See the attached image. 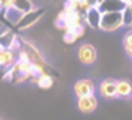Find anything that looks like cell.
I'll list each match as a JSON object with an SVG mask.
<instances>
[{"label": "cell", "instance_id": "6da1fadb", "mask_svg": "<svg viewBox=\"0 0 132 120\" xmlns=\"http://www.w3.org/2000/svg\"><path fill=\"white\" fill-rule=\"evenodd\" d=\"M21 50L27 55V58H28V61L33 64V67H36L42 74H48V76H52V77L56 74L54 68L46 62V59H45V56L42 55V52L36 48V45H33L31 42L22 39V43H21Z\"/></svg>", "mask_w": 132, "mask_h": 120}, {"label": "cell", "instance_id": "7a4b0ae2", "mask_svg": "<svg viewBox=\"0 0 132 120\" xmlns=\"http://www.w3.org/2000/svg\"><path fill=\"white\" fill-rule=\"evenodd\" d=\"M123 27L122 24V12H107L102 13L100 30L101 31H117Z\"/></svg>", "mask_w": 132, "mask_h": 120}, {"label": "cell", "instance_id": "3957f363", "mask_svg": "<svg viewBox=\"0 0 132 120\" xmlns=\"http://www.w3.org/2000/svg\"><path fill=\"white\" fill-rule=\"evenodd\" d=\"M98 58V52L94 45L90 43H83L80 45L77 49V59L80 61V64L83 65H92Z\"/></svg>", "mask_w": 132, "mask_h": 120}, {"label": "cell", "instance_id": "277c9868", "mask_svg": "<svg viewBox=\"0 0 132 120\" xmlns=\"http://www.w3.org/2000/svg\"><path fill=\"white\" fill-rule=\"evenodd\" d=\"M43 13H45V9H42V7H34V9H31L30 12H27V13H24V15H22L21 21L18 22V25H16L15 28H16V30H19V31L30 28V27H33V25L39 21V19L42 18Z\"/></svg>", "mask_w": 132, "mask_h": 120}, {"label": "cell", "instance_id": "5b68a950", "mask_svg": "<svg viewBox=\"0 0 132 120\" xmlns=\"http://www.w3.org/2000/svg\"><path fill=\"white\" fill-rule=\"evenodd\" d=\"M74 95L79 98H83V96H90L95 95V83L90 80V79H80L74 83Z\"/></svg>", "mask_w": 132, "mask_h": 120}, {"label": "cell", "instance_id": "8992f818", "mask_svg": "<svg viewBox=\"0 0 132 120\" xmlns=\"http://www.w3.org/2000/svg\"><path fill=\"white\" fill-rule=\"evenodd\" d=\"M98 107V98L95 95L90 96H83V98H79L77 99V108L80 113L83 114H90L94 113Z\"/></svg>", "mask_w": 132, "mask_h": 120}, {"label": "cell", "instance_id": "52a82bcc", "mask_svg": "<svg viewBox=\"0 0 132 120\" xmlns=\"http://www.w3.org/2000/svg\"><path fill=\"white\" fill-rule=\"evenodd\" d=\"M116 98L123 101L132 98V83L128 79H120L116 82Z\"/></svg>", "mask_w": 132, "mask_h": 120}, {"label": "cell", "instance_id": "ba28073f", "mask_svg": "<svg viewBox=\"0 0 132 120\" xmlns=\"http://www.w3.org/2000/svg\"><path fill=\"white\" fill-rule=\"evenodd\" d=\"M116 79H104L100 83V95L104 99H114L116 98Z\"/></svg>", "mask_w": 132, "mask_h": 120}, {"label": "cell", "instance_id": "9c48e42d", "mask_svg": "<svg viewBox=\"0 0 132 120\" xmlns=\"http://www.w3.org/2000/svg\"><path fill=\"white\" fill-rule=\"evenodd\" d=\"M101 13H107V12H122L126 7V2L123 0H102L101 3L98 5Z\"/></svg>", "mask_w": 132, "mask_h": 120}, {"label": "cell", "instance_id": "30bf717a", "mask_svg": "<svg viewBox=\"0 0 132 120\" xmlns=\"http://www.w3.org/2000/svg\"><path fill=\"white\" fill-rule=\"evenodd\" d=\"M101 16L102 13L100 11V7L95 6V7H90L89 11L86 12L85 15V24L94 28V30H100V22H101Z\"/></svg>", "mask_w": 132, "mask_h": 120}, {"label": "cell", "instance_id": "8fae6325", "mask_svg": "<svg viewBox=\"0 0 132 120\" xmlns=\"http://www.w3.org/2000/svg\"><path fill=\"white\" fill-rule=\"evenodd\" d=\"M22 15H24V13L19 12L18 9H15V7H11V9H7V11L3 12L5 21L7 22L9 27H13V28L18 25V22L21 21V18H22Z\"/></svg>", "mask_w": 132, "mask_h": 120}, {"label": "cell", "instance_id": "7c38bea8", "mask_svg": "<svg viewBox=\"0 0 132 120\" xmlns=\"http://www.w3.org/2000/svg\"><path fill=\"white\" fill-rule=\"evenodd\" d=\"M15 33L11 28H5L0 31V49H9L15 39Z\"/></svg>", "mask_w": 132, "mask_h": 120}, {"label": "cell", "instance_id": "4fadbf2b", "mask_svg": "<svg viewBox=\"0 0 132 120\" xmlns=\"http://www.w3.org/2000/svg\"><path fill=\"white\" fill-rule=\"evenodd\" d=\"M34 83L37 84V88L40 89H51L52 84H54V77L52 76H48V74H40L39 77L34 80Z\"/></svg>", "mask_w": 132, "mask_h": 120}, {"label": "cell", "instance_id": "5bb4252c", "mask_svg": "<svg viewBox=\"0 0 132 120\" xmlns=\"http://www.w3.org/2000/svg\"><path fill=\"white\" fill-rule=\"evenodd\" d=\"M13 7L18 9L19 12H22V13H27V12H30L31 9H34L31 0H13Z\"/></svg>", "mask_w": 132, "mask_h": 120}, {"label": "cell", "instance_id": "9a60e30c", "mask_svg": "<svg viewBox=\"0 0 132 120\" xmlns=\"http://www.w3.org/2000/svg\"><path fill=\"white\" fill-rule=\"evenodd\" d=\"M85 34V30H71V31H65L64 33V42L67 45H71L76 40H79L80 37Z\"/></svg>", "mask_w": 132, "mask_h": 120}, {"label": "cell", "instance_id": "2e32d148", "mask_svg": "<svg viewBox=\"0 0 132 120\" xmlns=\"http://www.w3.org/2000/svg\"><path fill=\"white\" fill-rule=\"evenodd\" d=\"M123 49H125L126 54L132 58V28L129 31H126L125 37H123Z\"/></svg>", "mask_w": 132, "mask_h": 120}, {"label": "cell", "instance_id": "e0dca14e", "mask_svg": "<svg viewBox=\"0 0 132 120\" xmlns=\"http://www.w3.org/2000/svg\"><path fill=\"white\" fill-rule=\"evenodd\" d=\"M122 24H123V27L129 28V30L132 28V12L128 7H125L122 11Z\"/></svg>", "mask_w": 132, "mask_h": 120}, {"label": "cell", "instance_id": "ac0fdd59", "mask_svg": "<svg viewBox=\"0 0 132 120\" xmlns=\"http://www.w3.org/2000/svg\"><path fill=\"white\" fill-rule=\"evenodd\" d=\"M0 6H2V12H5L7 9L13 7V0H0Z\"/></svg>", "mask_w": 132, "mask_h": 120}, {"label": "cell", "instance_id": "d6986e66", "mask_svg": "<svg viewBox=\"0 0 132 120\" xmlns=\"http://www.w3.org/2000/svg\"><path fill=\"white\" fill-rule=\"evenodd\" d=\"M85 3L88 5V7H95V6H98V0H85Z\"/></svg>", "mask_w": 132, "mask_h": 120}, {"label": "cell", "instance_id": "ffe728a7", "mask_svg": "<svg viewBox=\"0 0 132 120\" xmlns=\"http://www.w3.org/2000/svg\"><path fill=\"white\" fill-rule=\"evenodd\" d=\"M126 7H128V9L132 12V3H126Z\"/></svg>", "mask_w": 132, "mask_h": 120}, {"label": "cell", "instance_id": "44dd1931", "mask_svg": "<svg viewBox=\"0 0 132 120\" xmlns=\"http://www.w3.org/2000/svg\"><path fill=\"white\" fill-rule=\"evenodd\" d=\"M126 3H132V0H126Z\"/></svg>", "mask_w": 132, "mask_h": 120}, {"label": "cell", "instance_id": "7402d4cb", "mask_svg": "<svg viewBox=\"0 0 132 120\" xmlns=\"http://www.w3.org/2000/svg\"><path fill=\"white\" fill-rule=\"evenodd\" d=\"M101 2H102V0H98V5H100V3H101Z\"/></svg>", "mask_w": 132, "mask_h": 120}, {"label": "cell", "instance_id": "603a6c76", "mask_svg": "<svg viewBox=\"0 0 132 120\" xmlns=\"http://www.w3.org/2000/svg\"><path fill=\"white\" fill-rule=\"evenodd\" d=\"M0 11H2V6H0Z\"/></svg>", "mask_w": 132, "mask_h": 120}, {"label": "cell", "instance_id": "cb8c5ba5", "mask_svg": "<svg viewBox=\"0 0 132 120\" xmlns=\"http://www.w3.org/2000/svg\"><path fill=\"white\" fill-rule=\"evenodd\" d=\"M123 2H126V0H123Z\"/></svg>", "mask_w": 132, "mask_h": 120}, {"label": "cell", "instance_id": "d4e9b609", "mask_svg": "<svg viewBox=\"0 0 132 120\" xmlns=\"http://www.w3.org/2000/svg\"><path fill=\"white\" fill-rule=\"evenodd\" d=\"M0 120H3V119H0Z\"/></svg>", "mask_w": 132, "mask_h": 120}]
</instances>
